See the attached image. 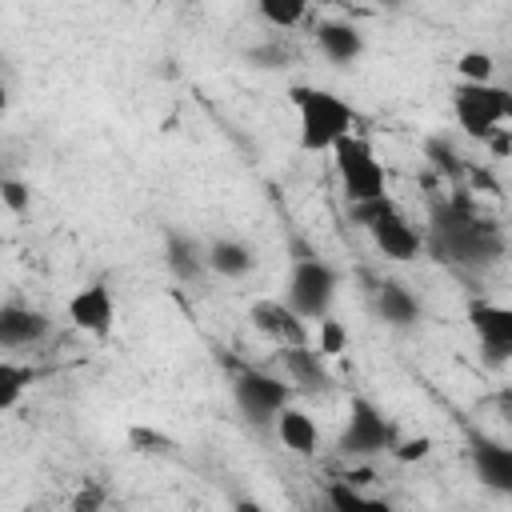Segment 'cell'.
Here are the masks:
<instances>
[{"mask_svg":"<svg viewBox=\"0 0 512 512\" xmlns=\"http://www.w3.org/2000/svg\"><path fill=\"white\" fill-rule=\"evenodd\" d=\"M280 368H284V380L292 384V392H308V396H320L332 376L324 368V356L312 348V344H292V348H280Z\"/></svg>","mask_w":512,"mask_h":512,"instance_id":"obj_13","label":"cell"},{"mask_svg":"<svg viewBox=\"0 0 512 512\" xmlns=\"http://www.w3.org/2000/svg\"><path fill=\"white\" fill-rule=\"evenodd\" d=\"M468 456H472V472H476V480H480L488 492H496V496H512V444L476 436Z\"/></svg>","mask_w":512,"mask_h":512,"instance_id":"obj_11","label":"cell"},{"mask_svg":"<svg viewBox=\"0 0 512 512\" xmlns=\"http://www.w3.org/2000/svg\"><path fill=\"white\" fill-rule=\"evenodd\" d=\"M68 324L92 340L112 336L116 328V300L108 284H84L80 292L68 296Z\"/></svg>","mask_w":512,"mask_h":512,"instance_id":"obj_10","label":"cell"},{"mask_svg":"<svg viewBox=\"0 0 512 512\" xmlns=\"http://www.w3.org/2000/svg\"><path fill=\"white\" fill-rule=\"evenodd\" d=\"M248 316H252L256 332H264L268 340H276V348L308 344V320H300L284 300H256Z\"/></svg>","mask_w":512,"mask_h":512,"instance_id":"obj_12","label":"cell"},{"mask_svg":"<svg viewBox=\"0 0 512 512\" xmlns=\"http://www.w3.org/2000/svg\"><path fill=\"white\" fill-rule=\"evenodd\" d=\"M352 216L368 228V236H372V244H376V252H380L384 260L408 264V260H416V256L424 252V236H420V228H416L392 200L360 204V208H352Z\"/></svg>","mask_w":512,"mask_h":512,"instance_id":"obj_5","label":"cell"},{"mask_svg":"<svg viewBox=\"0 0 512 512\" xmlns=\"http://www.w3.org/2000/svg\"><path fill=\"white\" fill-rule=\"evenodd\" d=\"M32 380H36L32 364H16L12 356H4V360H0V412H12Z\"/></svg>","mask_w":512,"mask_h":512,"instance_id":"obj_22","label":"cell"},{"mask_svg":"<svg viewBox=\"0 0 512 512\" xmlns=\"http://www.w3.org/2000/svg\"><path fill=\"white\" fill-rule=\"evenodd\" d=\"M128 440H132V448L136 452H168L172 448V440L164 436V432H156V428H128Z\"/></svg>","mask_w":512,"mask_h":512,"instance_id":"obj_27","label":"cell"},{"mask_svg":"<svg viewBox=\"0 0 512 512\" xmlns=\"http://www.w3.org/2000/svg\"><path fill=\"white\" fill-rule=\"evenodd\" d=\"M432 252L456 268H484L504 252L500 228L472 208L468 196L448 200L444 208L432 212Z\"/></svg>","mask_w":512,"mask_h":512,"instance_id":"obj_1","label":"cell"},{"mask_svg":"<svg viewBox=\"0 0 512 512\" xmlns=\"http://www.w3.org/2000/svg\"><path fill=\"white\" fill-rule=\"evenodd\" d=\"M316 44H320V52H324L332 64H352V60H360V52H364V36H360V28L348 24V20H320V24H316Z\"/></svg>","mask_w":512,"mask_h":512,"instance_id":"obj_17","label":"cell"},{"mask_svg":"<svg viewBox=\"0 0 512 512\" xmlns=\"http://www.w3.org/2000/svg\"><path fill=\"white\" fill-rule=\"evenodd\" d=\"M252 264H256V252H252L244 240H236V236H220V240L208 244V272H216V276H224V280L248 276Z\"/></svg>","mask_w":512,"mask_h":512,"instance_id":"obj_18","label":"cell"},{"mask_svg":"<svg viewBox=\"0 0 512 512\" xmlns=\"http://www.w3.org/2000/svg\"><path fill=\"white\" fill-rule=\"evenodd\" d=\"M232 400H236V408H240L252 424L268 428V424H276V416L288 408L292 384L280 380V376H272V372L244 368V372H236V380H232Z\"/></svg>","mask_w":512,"mask_h":512,"instance_id":"obj_8","label":"cell"},{"mask_svg":"<svg viewBox=\"0 0 512 512\" xmlns=\"http://www.w3.org/2000/svg\"><path fill=\"white\" fill-rule=\"evenodd\" d=\"M456 72H460V84H492V76H496V56L484 52V48H468V52H460Z\"/></svg>","mask_w":512,"mask_h":512,"instance_id":"obj_23","label":"cell"},{"mask_svg":"<svg viewBox=\"0 0 512 512\" xmlns=\"http://www.w3.org/2000/svg\"><path fill=\"white\" fill-rule=\"evenodd\" d=\"M468 324H472L476 344H480V352H484L488 364L512 360V308H508V304L476 300V304L468 308Z\"/></svg>","mask_w":512,"mask_h":512,"instance_id":"obj_9","label":"cell"},{"mask_svg":"<svg viewBox=\"0 0 512 512\" xmlns=\"http://www.w3.org/2000/svg\"><path fill=\"white\" fill-rule=\"evenodd\" d=\"M336 448L344 456H352V460H368L376 452H392L396 448V428L368 396H352L348 420H344V432H340Z\"/></svg>","mask_w":512,"mask_h":512,"instance_id":"obj_7","label":"cell"},{"mask_svg":"<svg viewBox=\"0 0 512 512\" xmlns=\"http://www.w3.org/2000/svg\"><path fill=\"white\" fill-rule=\"evenodd\" d=\"M340 292V272L320 260V256H296L288 268V284H284V304L300 316V320H328L332 304Z\"/></svg>","mask_w":512,"mask_h":512,"instance_id":"obj_3","label":"cell"},{"mask_svg":"<svg viewBox=\"0 0 512 512\" xmlns=\"http://www.w3.org/2000/svg\"><path fill=\"white\" fill-rule=\"evenodd\" d=\"M324 360H332V356H340L344 348H348V328L340 324V320H320V328H316V344H312Z\"/></svg>","mask_w":512,"mask_h":512,"instance_id":"obj_24","label":"cell"},{"mask_svg":"<svg viewBox=\"0 0 512 512\" xmlns=\"http://www.w3.org/2000/svg\"><path fill=\"white\" fill-rule=\"evenodd\" d=\"M292 104H296V132L304 152H336L340 140L356 136V108L332 88L300 84L292 88Z\"/></svg>","mask_w":512,"mask_h":512,"instance_id":"obj_2","label":"cell"},{"mask_svg":"<svg viewBox=\"0 0 512 512\" xmlns=\"http://www.w3.org/2000/svg\"><path fill=\"white\" fill-rule=\"evenodd\" d=\"M452 116L468 136L488 144L500 132V124L512 120V92L496 80L492 84H456L452 88Z\"/></svg>","mask_w":512,"mask_h":512,"instance_id":"obj_6","label":"cell"},{"mask_svg":"<svg viewBox=\"0 0 512 512\" xmlns=\"http://www.w3.org/2000/svg\"><path fill=\"white\" fill-rule=\"evenodd\" d=\"M276 436H280V444L288 448V452H296V456H312L316 452V444H320V432H316V420L304 412V408H284L280 416H276Z\"/></svg>","mask_w":512,"mask_h":512,"instance_id":"obj_19","label":"cell"},{"mask_svg":"<svg viewBox=\"0 0 512 512\" xmlns=\"http://www.w3.org/2000/svg\"><path fill=\"white\" fill-rule=\"evenodd\" d=\"M328 504H332V512H396L384 496H364L352 480H332L328 484Z\"/></svg>","mask_w":512,"mask_h":512,"instance_id":"obj_20","label":"cell"},{"mask_svg":"<svg viewBox=\"0 0 512 512\" xmlns=\"http://www.w3.org/2000/svg\"><path fill=\"white\" fill-rule=\"evenodd\" d=\"M0 200H4V208H8L12 216H24V212L32 208V188H28L24 180H16V176H4V180H0Z\"/></svg>","mask_w":512,"mask_h":512,"instance_id":"obj_25","label":"cell"},{"mask_svg":"<svg viewBox=\"0 0 512 512\" xmlns=\"http://www.w3.org/2000/svg\"><path fill=\"white\" fill-rule=\"evenodd\" d=\"M104 504H108V492H104V484H96V480H84V484L72 492V512H104Z\"/></svg>","mask_w":512,"mask_h":512,"instance_id":"obj_26","label":"cell"},{"mask_svg":"<svg viewBox=\"0 0 512 512\" xmlns=\"http://www.w3.org/2000/svg\"><path fill=\"white\" fill-rule=\"evenodd\" d=\"M232 512H264V504H260V500H252V496H244V500H236V504H232Z\"/></svg>","mask_w":512,"mask_h":512,"instance_id":"obj_30","label":"cell"},{"mask_svg":"<svg viewBox=\"0 0 512 512\" xmlns=\"http://www.w3.org/2000/svg\"><path fill=\"white\" fill-rule=\"evenodd\" d=\"M372 308L392 328H412L420 320V296L400 280H380L372 292Z\"/></svg>","mask_w":512,"mask_h":512,"instance_id":"obj_16","label":"cell"},{"mask_svg":"<svg viewBox=\"0 0 512 512\" xmlns=\"http://www.w3.org/2000/svg\"><path fill=\"white\" fill-rule=\"evenodd\" d=\"M256 16L276 28V32H292L296 24L308 20V0H260L256 4Z\"/></svg>","mask_w":512,"mask_h":512,"instance_id":"obj_21","label":"cell"},{"mask_svg":"<svg viewBox=\"0 0 512 512\" xmlns=\"http://www.w3.org/2000/svg\"><path fill=\"white\" fill-rule=\"evenodd\" d=\"M428 452H432V440H428V436H412V440H400V444L392 448V456H396L400 464H416V460H428Z\"/></svg>","mask_w":512,"mask_h":512,"instance_id":"obj_28","label":"cell"},{"mask_svg":"<svg viewBox=\"0 0 512 512\" xmlns=\"http://www.w3.org/2000/svg\"><path fill=\"white\" fill-rule=\"evenodd\" d=\"M488 148H492V152H500V156H508V152H512V136H508V128H500V132L488 140Z\"/></svg>","mask_w":512,"mask_h":512,"instance_id":"obj_29","label":"cell"},{"mask_svg":"<svg viewBox=\"0 0 512 512\" xmlns=\"http://www.w3.org/2000/svg\"><path fill=\"white\" fill-rule=\"evenodd\" d=\"M164 264L180 284H196L208 272V244H200L192 232L172 228L164 236Z\"/></svg>","mask_w":512,"mask_h":512,"instance_id":"obj_15","label":"cell"},{"mask_svg":"<svg viewBox=\"0 0 512 512\" xmlns=\"http://www.w3.org/2000/svg\"><path fill=\"white\" fill-rule=\"evenodd\" d=\"M48 328H52V320L40 308H28V304H4L0 308V348H8V352L36 348L48 336Z\"/></svg>","mask_w":512,"mask_h":512,"instance_id":"obj_14","label":"cell"},{"mask_svg":"<svg viewBox=\"0 0 512 512\" xmlns=\"http://www.w3.org/2000/svg\"><path fill=\"white\" fill-rule=\"evenodd\" d=\"M336 176H340V188L348 196L352 208L360 204H376V200H388V176H384V164L376 160V148L372 140H364L360 132L340 140L336 144Z\"/></svg>","mask_w":512,"mask_h":512,"instance_id":"obj_4","label":"cell"}]
</instances>
